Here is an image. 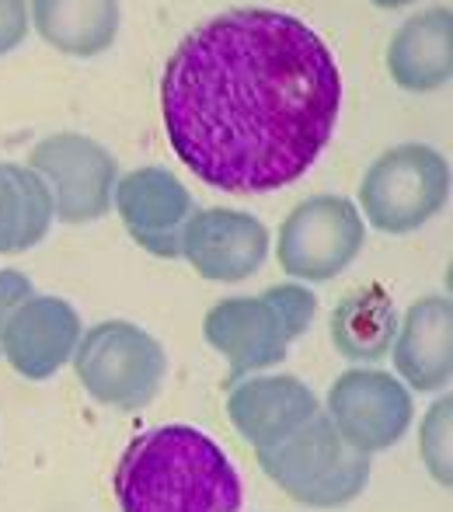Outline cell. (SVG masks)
<instances>
[{
	"label": "cell",
	"instance_id": "6da1fadb",
	"mask_svg": "<svg viewBox=\"0 0 453 512\" xmlns=\"http://www.w3.org/2000/svg\"><path fill=\"white\" fill-rule=\"evenodd\" d=\"M339 112L332 46L276 7H230L206 18L161 74V119L175 157L199 182L234 196L304 178L332 143Z\"/></svg>",
	"mask_w": 453,
	"mask_h": 512
},
{
	"label": "cell",
	"instance_id": "7a4b0ae2",
	"mask_svg": "<svg viewBox=\"0 0 453 512\" xmlns=\"http://www.w3.org/2000/svg\"><path fill=\"white\" fill-rule=\"evenodd\" d=\"M115 499L122 512H241L244 485L217 439L192 425H161L126 446Z\"/></svg>",
	"mask_w": 453,
	"mask_h": 512
},
{
	"label": "cell",
	"instance_id": "3957f363",
	"mask_svg": "<svg viewBox=\"0 0 453 512\" xmlns=\"http://www.w3.org/2000/svg\"><path fill=\"white\" fill-rule=\"evenodd\" d=\"M318 297L307 283H279L258 297H227L203 317V338L227 359V384L283 363L290 345L314 324Z\"/></svg>",
	"mask_w": 453,
	"mask_h": 512
},
{
	"label": "cell",
	"instance_id": "277c9868",
	"mask_svg": "<svg viewBox=\"0 0 453 512\" xmlns=\"http://www.w3.org/2000/svg\"><path fill=\"white\" fill-rule=\"evenodd\" d=\"M262 471L307 509H342L370 485V457L339 436L325 411H314L276 446L255 450Z\"/></svg>",
	"mask_w": 453,
	"mask_h": 512
},
{
	"label": "cell",
	"instance_id": "5b68a950",
	"mask_svg": "<svg viewBox=\"0 0 453 512\" xmlns=\"http://www.w3.org/2000/svg\"><path fill=\"white\" fill-rule=\"evenodd\" d=\"M450 203V161L429 143H398L359 182V213L380 234H415Z\"/></svg>",
	"mask_w": 453,
	"mask_h": 512
},
{
	"label": "cell",
	"instance_id": "8992f818",
	"mask_svg": "<svg viewBox=\"0 0 453 512\" xmlns=\"http://www.w3.org/2000/svg\"><path fill=\"white\" fill-rule=\"evenodd\" d=\"M70 366L91 401L119 411H140L161 394L168 352L133 321H98L81 331Z\"/></svg>",
	"mask_w": 453,
	"mask_h": 512
},
{
	"label": "cell",
	"instance_id": "52a82bcc",
	"mask_svg": "<svg viewBox=\"0 0 453 512\" xmlns=\"http://www.w3.org/2000/svg\"><path fill=\"white\" fill-rule=\"evenodd\" d=\"M366 244L359 206L335 192L307 196L286 213L276 234V262L297 283H328L342 276Z\"/></svg>",
	"mask_w": 453,
	"mask_h": 512
},
{
	"label": "cell",
	"instance_id": "ba28073f",
	"mask_svg": "<svg viewBox=\"0 0 453 512\" xmlns=\"http://www.w3.org/2000/svg\"><path fill=\"white\" fill-rule=\"evenodd\" d=\"M28 168L46 182L60 223L102 220L112 209V192L119 182V161L105 143L88 133L42 136L28 154Z\"/></svg>",
	"mask_w": 453,
	"mask_h": 512
},
{
	"label": "cell",
	"instance_id": "9c48e42d",
	"mask_svg": "<svg viewBox=\"0 0 453 512\" xmlns=\"http://www.w3.org/2000/svg\"><path fill=\"white\" fill-rule=\"evenodd\" d=\"M328 418L359 453H387L412 429V391L398 377L373 366H352L328 391Z\"/></svg>",
	"mask_w": 453,
	"mask_h": 512
},
{
	"label": "cell",
	"instance_id": "30bf717a",
	"mask_svg": "<svg viewBox=\"0 0 453 512\" xmlns=\"http://www.w3.org/2000/svg\"><path fill=\"white\" fill-rule=\"evenodd\" d=\"M272 251L269 227L255 213L230 206L192 209L182 230L178 258L192 265L206 283H244L265 265Z\"/></svg>",
	"mask_w": 453,
	"mask_h": 512
},
{
	"label": "cell",
	"instance_id": "8fae6325",
	"mask_svg": "<svg viewBox=\"0 0 453 512\" xmlns=\"http://www.w3.org/2000/svg\"><path fill=\"white\" fill-rule=\"evenodd\" d=\"M112 209L119 213L126 234L154 258H178L185 220L192 216V203L185 182L168 168H133L119 175L112 192Z\"/></svg>",
	"mask_w": 453,
	"mask_h": 512
},
{
	"label": "cell",
	"instance_id": "7c38bea8",
	"mask_svg": "<svg viewBox=\"0 0 453 512\" xmlns=\"http://www.w3.org/2000/svg\"><path fill=\"white\" fill-rule=\"evenodd\" d=\"M81 314L63 297L32 293L0 328V356L25 380H49L70 363L81 342Z\"/></svg>",
	"mask_w": 453,
	"mask_h": 512
},
{
	"label": "cell",
	"instance_id": "4fadbf2b",
	"mask_svg": "<svg viewBox=\"0 0 453 512\" xmlns=\"http://www.w3.org/2000/svg\"><path fill=\"white\" fill-rule=\"evenodd\" d=\"M314 411H321L318 394L290 373H276V377H255L251 373V377L230 384L227 394L230 425L255 450L283 443Z\"/></svg>",
	"mask_w": 453,
	"mask_h": 512
},
{
	"label": "cell",
	"instance_id": "5bb4252c",
	"mask_svg": "<svg viewBox=\"0 0 453 512\" xmlns=\"http://www.w3.org/2000/svg\"><path fill=\"white\" fill-rule=\"evenodd\" d=\"M394 370L408 391L440 394L453 377V304L450 297H422L398 321L391 342Z\"/></svg>",
	"mask_w": 453,
	"mask_h": 512
},
{
	"label": "cell",
	"instance_id": "9a60e30c",
	"mask_svg": "<svg viewBox=\"0 0 453 512\" xmlns=\"http://www.w3.org/2000/svg\"><path fill=\"white\" fill-rule=\"evenodd\" d=\"M387 74L408 95L447 88L453 77V11L447 4L412 14L398 25L387 46Z\"/></svg>",
	"mask_w": 453,
	"mask_h": 512
},
{
	"label": "cell",
	"instance_id": "2e32d148",
	"mask_svg": "<svg viewBox=\"0 0 453 512\" xmlns=\"http://www.w3.org/2000/svg\"><path fill=\"white\" fill-rule=\"evenodd\" d=\"M32 32L56 53L95 60L119 39V0H28Z\"/></svg>",
	"mask_w": 453,
	"mask_h": 512
},
{
	"label": "cell",
	"instance_id": "e0dca14e",
	"mask_svg": "<svg viewBox=\"0 0 453 512\" xmlns=\"http://www.w3.org/2000/svg\"><path fill=\"white\" fill-rule=\"evenodd\" d=\"M332 345L349 363H380L398 335L394 300L384 286H359L332 310Z\"/></svg>",
	"mask_w": 453,
	"mask_h": 512
},
{
	"label": "cell",
	"instance_id": "ac0fdd59",
	"mask_svg": "<svg viewBox=\"0 0 453 512\" xmlns=\"http://www.w3.org/2000/svg\"><path fill=\"white\" fill-rule=\"evenodd\" d=\"M56 220L46 182L28 164L0 161V255L32 251Z\"/></svg>",
	"mask_w": 453,
	"mask_h": 512
},
{
	"label": "cell",
	"instance_id": "d6986e66",
	"mask_svg": "<svg viewBox=\"0 0 453 512\" xmlns=\"http://www.w3.org/2000/svg\"><path fill=\"white\" fill-rule=\"evenodd\" d=\"M453 398L443 394L440 401H433L426 411V418L419 422V453L426 471L433 474V481H440L443 488L453 485Z\"/></svg>",
	"mask_w": 453,
	"mask_h": 512
},
{
	"label": "cell",
	"instance_id": "ffe728a7",
	"mask_svg": "<svg viewBox=\"0 0 453 512\" xmlns=\"http://www.w3.org/2000/svg\"><path fill=\"white\" fill-rule=\"evenodd\" d=\"M32 32L28 0H0V56L14 53Z\"/></svg>",
	"mask_w": 453,
	"mask_h": 512
},
{
	"label": "cell",
	"instance_id": "44dd1931",
	"mask_svg": "<svg viewBox=\"0 0 453 512\" xmlns=\"http://www.w3.org/2000/svg\"><path fill=\"white\" fill-rule=\"evenodd\" d=\"M35 293L32 279L25 276V272L18 269H0V328L7 324V317H11V310L21 304V300H28Z\"/></svg>",
	"mask_w": 453,
	"mask_h": 512
},
{
	"label": "cell",
	"instance_id": "7402d4cb",
	"mask_svg": "<svg viewBox=\"0 0 453 512\" xmlns=\"http://www.w3.org/2000/svg\"><path fill=\"white\" fill-rule=\"evenodd\" d=\"M373 7H384V11H398V7H408L412 0H370Z\"/></svg>",
	"mask_w": 453,
	"mask_h": 512
}]
</instances>
